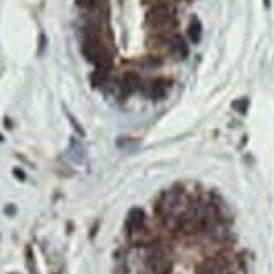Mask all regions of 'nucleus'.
Instances as JSON below:
<instances>
[{"label":"nucleus","instance_id":"2","mask_svg":"<svg viewBox=\"0 0 274 274\" xmlns=\"http://www.w3.org/2000/svg\"><path fill=\"white\" fill-rule=\"evenodd\" d=\"M145 254V267L151 274H170L173 262L168 250L158 242H151L150 246L143 247Z\"/></svg>","mask_w":274,"mask_h":274},{"label":"nucleus","instance_id":"3","mask_svg":"<svg viewBox=\"0 0 274 274\" xmlns=\"http://www.w3.org/2000/svg\"><path fill=\"white\" fill-rule=\"evenodd\" d=\"M197 274H237V269L234 266V261L222 253L203 259L197 266Z\"/></svg>","mask_w":274,"mask_h":274},{"label":"nucleus","instance_id":"9","mask_svg":"<svg viewBox=\"0 0 274 274\" xmlns=\"http://www.w3.org/2000/svg\"><path fill=\"white\" fill-rule=\"evenodd\" d=\"M44 42H45V37H44V34L40 36V45H39V54H42V51H44Z\"/></svg>","mask_w":274,"mask_h":274},{"label":"nucleus","instance_id":"8","mask_svg":"<svg viewBox=\"0 0 274 274\" xmlns=\"http://www.w3.org/2000/svg\"><path fill=\"white\" fill-rule=\"evenodd\" d=\"M234 106L237 108H241V113L246 111V108H247V100H242V101H239V103H234Z\"/></svg>","mask_w":274,"mask_h":274},{"label":"nucleus","instance_id":"7","mask_svg":"<svg viewBox=\"0 0 274 274\" xmlns=\"http://www.w3.org/2000/svg\"><path fill=\"white\" fill-rule=\"evenodd\" d=\"M202 37V24L197 19H192L190 26H189V39L194 44H197Z\"/></svg>","mask_w":274,"mask_h":274},{"label":"nucleus","instance_id":"10","mask_svg":"<svg viewBox=\"0 0 274 274\" xmlns=\"http://www.w3.org/2000/svg\"><path fill=\"white\" fill-rule=\"evenodd\" d=\"M14 173H15V175H19V177H20V180H24V173H22L20 170H17V168H15V170H14Z\"/></svg>","mask_w":274,"mask_h":274},{"label":"nucleus","instance_id":"5","mask_svg":"<svg viewBox=\"0 0 274 274\" xmlns=\"http://www.w3.org/2000/svg\"><path fill=\"white\" fill-rule=\"evenodd\" d=\"M167 89H168V81L156 79L150 84L148 96L151 100H163V98L167 96Z\"/></svg>","mask_w":274,"mask_h":274},{"label":"nucleus","instance_id":"6","mask_svg":"<svg viewBox=\"0 0 274 274\" xmlns=\"http://www.w3.org/2000/svg\"><path fill=\"white\" fill-rule=\"evenodd\" d=\"M123 87H125L126 91H130V93L140 91V89H143V79L140 78L136 73H126L125 74Z\"/></svg>","mask_w":274,"mask_h":274},{"label":"nucleus","instance_id":"1","mask_svg":"<svg viewBox=\"0 0 274 274\" xmlns=\"http://www.w3.org/2000/svg\"><path fill=\"white\" fill-rule=\"evenodd\" d=\"M147 26H150L160 37L172 36V31L177 27L173 7L167 4H158L147 12Z\"/></svg>","mask_w":274,"mask_h":274},{"label":"nucleus","instance_id":"4","mask_svg":"<svg viewBox=\"0 0 274 274\" xmlns=\"http://www.w3.org/2000/svg\"><path fill=\"white\" fill-rule=\"evenodd\" d=\"M145 229V212L142 209H131L130 214H128V219H126V231L128 234L133 236L136 232L143 231Z\"/></svg>","mask_w":274,"mask_h":274}]
</instances>
